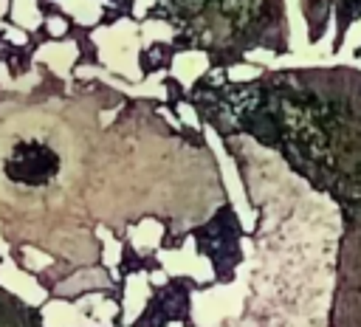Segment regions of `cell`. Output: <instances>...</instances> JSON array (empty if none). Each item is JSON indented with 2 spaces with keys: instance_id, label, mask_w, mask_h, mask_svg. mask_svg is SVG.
I'll list each match as a JSON object with an SVG mask.
<instances>
[{
  "instance_id": "1",
  "label": "cell",
  "mask_w": 361,
  "mask_h": 327,
  "mask_svg": "<svg viewBox=\"0 0 361 327\" xmlns=\"http://www.w3.org/2000/svg\"><path fill=\"white\" fill-rule=\"evenodd\" d=\"M6 169H8V175L14 180L39 183V180H45L56 169V158H54V152L48 147L28 141V144H20L14 149V155H11V161H8Z\"/></svg>"
}]
</instances>
